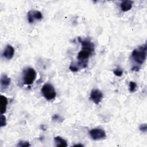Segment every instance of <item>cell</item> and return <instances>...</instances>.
I'll list each match as a JSON object with an SVG mask.
<instances>
[{
    "label": "cell",
    "instance_id": "obj_2",
    "mask_svg": "<svg viewBox=\"0 0 147 147\" xmlns=\"http://www.w3.org/2000/svg\"><path fill=\"white\" fill-rule=\"evenodd\" d=\"M146 52L147 45L146 43H145L142 45L135 48L132 51L131 54V59L136 63L141 65L146 60Z\"/></svg>",
    "mask_w": 147,
    "mask_h": 147
},
{
    "label": "cell",
    "instance_id": "obj_12",
    "mask_svg": "<svg viewBox=\"0 0 147 147\" xmlns=\"http://www.w3.org/2000/svg\"><path fill=\"white\" fill-rule=\"evenodd\" d=\"M54 141L57 147H66L68 146L67 141L60 136L55 137Z\"/></svg>",
    "mask_w": 147,
    "mask_h": 147
},
{
    "label": "cell",
    "instance_id": "obj_14",
    "mask_svg": "<svg viewBox=\"0 0 147 147\" xmlns=\"http://www.w3.org/2000/svg\"><path fill=\"white\" fill-rule=\"evenodd\" d=\"M6 125V119L5 116H4L3 114H1L0 117V126L1 127H3Z\"/></svg>",
    "mask_w": 147,
    "mask_h": 147
},
{
    "label": "cell",
    "instance_id": "obj_15",
    "mask_svg": "<svg viewBox=\"0 0 147 147\" xmlns=\"http://www.w3.org/2000/svg\"><path fill=\"white\" fill-rule=\"evenodd\" d=\"M137 84L134 82H130L129 83V90L131 92H133L136 91Z\"/></svg>",
    "mask_w": 147,
    "mask_h": 147
},
{
    "label": "cell",
    "instance_id": "obj_6",
    "mask_svg": "<svg viewBox=\"0 0 147 147\" xmlns=\"http://www.w3.org/2000/svg\"><path fill=\"white\" fill-rule=\"evenodd\" d=\"M103 93L98 89H93L90 95V99L96 105H98L102 100Z\"/></svg>",
    "mask_w": 147,
    "mask_h": 147
},
{
    "label": "cell",
    "instance_id": "obj_17",
    "mask_svg": "<svg viewBox=\"0 0 147 147\" xmlns=\"http://www.w3.org/2000/svg\"><path fill=\"white\" fill-rule=\"evenodd\" d=\"M139 130L143 132V133H146L147 131V125L146 123H142L139 126Z\"/></svg>",
    "mask_w": 147,
    "mask_h": 147
},
{
    "label": "cell",
    "instance_id": "obj_13",
    "mask_svg": "<svg viewBox=\"0 0 147 147\" xmlns=\"http://www.w3.org/2000/svg\"><path fill=\"white\" fill-rule=\"evenodd\" d=\"M17 146L20 147H28V146H30V145L28 141H20L17 144Z\"/></svg>",
    "mask_w": 147,
    "mask_h": 147
},
{
    "label": "cell",
    "instance_id": "obj_9",
    "mask_svg": "<svg viewBox=\"0 0 147 147\" xmlns=\"http://www.w3.org/2000/svg\"><path fill=\"white\" fill-rule=\"evenodd\" d=\"M14 55V49L11 45H7L3 51L2 56L7 60H10Z\"/></svg>",
    "mask_w": 147,
    "mask_h": 147
},
{
    "label": "cell",
    "instance_id": "obj_8",
    "mask_svg": "<svg viewBox=\"0 0 147 147\" xmlns=\"http://www.w3.org/2000/svg\"><path fill=\"white\" fill-rule=\"evenodd\" d=\"M11 79L6 74H3L1 76V91H3L6 90L10 84Z\"/></svg>",
    "mask_w": 147,
    "mask_h": 147
},
{
    "label": "cell",
    "instance_id": "obj_3",
    "mask_svg": "<svg viewBox=\"0 0 147 147\" xmlns=\"http://www.w3.org/2000/svg\"><path fill=\"white\" fill-rule=\"evenodd\" d=\"M36 76L37 73L33 68L26 67L24 69L22 74V82L25 85H31L35 80Z\"/></svg>",
    "mask_w": 147,
    "mask_h": 147
},
{
    "label": "cell",
    "instance_id": "obj_1",
    "mask_svg": "<svg viewBox=\"0 0 147 147\" xmlns=\"http://www.w3.org/2000/svg\"><path fill=\"white\" fill-rule=\"evenodd\" d=\"M78 40L82 45V49L77 56V65L81 68H85L87 67L90 56L94 52L95 46L94 43L88 39L82 40L80 37H78Z\"/></svg>",
    "mask_w": 147,
    "mask_h": 147
},
{
    "label": "cell",
    "instance_id": "obj_18",
    "mask_svg": "<svg viewBox=\"0 0 147 147\" xmlns=\"http://www.w3.org/2000/svg\"><path fill=\"white\" fill-rule=\"evenodd\" d=\"M113 73L117 76H121L123 74V71L122 70H121V69H119V68H117L115 69L114 71H113Z\"/></svg>",
    "mask_w": 147,
    "mask_h": 147
},
{
    "label": "cell",
    "instance_id": "obj_7",
    "mask_svg": "<svg viewBox=\"0 0 147 147\" xmlns=\"http://www.w3.org/2000/svg\"><path fill=\"white\" fill-rule=\"evenodd\" d=\"M42 18V14L40 11L30 10L28 13V21L30 24H33L36 21L41 20Z\"/></svg>",
    "mask_w": 147,
    "mask_h": 147
},
{
    "label": "cell",
    "instance_id": "obj_20",
    "mask_svg": "<svg viewBox=\"0 0 147 147\" xmlns=\"http://www.w3.org/2000/svg\"><path fill=\"white\" fill-rule=\"evenodd\" d=\"M84 145L81 144H75L74 145V146H83Z\"/></svg>",
    "mask_w": 147,
    "mask_h": 147
},
{
    "label": "cell",
    "instance_id": "obj_5",
    "mask_svg": "<svg viewBox=\"0 0 147 147\" xmlns=\"http://www.w3.org/2000/svg\"><path fill=\"white\" fill-rule=\"evenodd\" d=\"M89 134L91 138L94 140H100L106 137V132L102 129L95 128L91 129L89 131Z\"/></svg>",
    "mask_w": 147,
    "mask_h": 147
},
{
    "label": "cell",
    "instance_id": "obj_4",
    "mask_svg": "<svg viewBox=\"0 0 147 147\" xmlns=\"http://www.w3.org/2000/svg\"><path fill=\"white\" fill-rule=\"evenodd\" d=\"M41 93L44 97L48 100L53 99L56 95L54 87L50 83H45L41 88Z\"/></svg>",
    "mask_w": 147,
    "mask_h": 147
},
{
    "label": "cell",
    "instance_id": "obj_16",
    "mask_svg": "<svg viewBox=\"0 0 147 147\" xmlns=\"http://www.w3.org/2000/svg\"><path fill=\"white\" fill-rule=\"evenodd\" d=\"M52 119L53 121L58 122H60L63 121V119L59 114H54L52 117Z\"/></svg>",
    "mask_w": 147,
    "mask_h": 147
},
{
    "label": "cell",
    "instance_id": "obj_19",
    "mask_svg": "<svg viewBox=\"0 0 147 147\" xmlns=\"http://www.w3.org/2000/svg\"><path fill=\"white\" fill-rule=\"evenodd\" d=\"M140 69V67H138V66L136 65V66H134L132 68H131V70L132 71H138Z\"/></svg>",
    "mask_w": 147,
    "mask_h": 147
},
{
    "label": "cell",
    "instance_id": "obj_10",
    "mask_svg": "<svg viewBox=\"0 0 147 147\" xmlns=\"http://www.w3.org/2000/svg\"><path fill=\"white\" fill-rule=\"evenodd\" d=\"M133 2L130 0L123 1L120 5L121 9L123 11H127L130 10L133 6Z\"/></svg>",
    "mask_w": 147,
    "mask_h": 147
},
{
    "label": "cell",
    "instance_id": "obj_11",
    "mask_svg": "<svg viewBox=\"0 0 147 147\" xmlns=\"http://www.w3.org/2000/svg\"><path fill=\"white\" fill-rule=\"evenodd\" d=\"M7 99L6 96L3 95L1 96V101H0V112L1 114H4L6 111L7 105Z\"/></svg>",
    "mask_w": 147,
    "mask_h": 147
}]
</instances>
